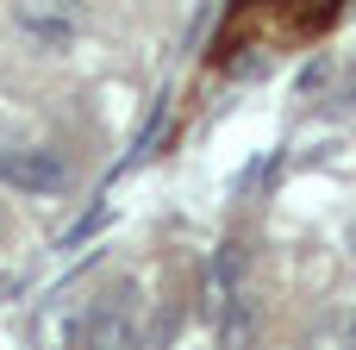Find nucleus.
<instances>
[{
    "label": "nucleus",
    "mask_w": 356,
    "mask_h": 350,
    "mask_svg": "<svg viewBox=\"0 0 356 350\" xmlns=\"http://www.w3.org/2000/svg\"><path fill=\"white\" fill-rule=\"evenodd\" d=\"M81 350H150V326H144V301H138V288H113V294L94 301Z\"/></svg>",
    "instance_id": "f257e3e1"
},
{
    "label": "nucleus",
    "mask_w": 356,
    "mask_h": 350,
    "mask_svg": "<svg viewBox=\"0 0 356 350\" xmlns=\"http://www.w3.org/2000/svg\"><path fill=\"white\" fill-rule=\"evenodd\" d=\"M6 19H13V31H19L25 44H38V50H63V44L81 31V6H75V0H13Z\"/></svg>",
    "instance_id": "f03ea898"
},
{
    "label": "nucleus",
    "mask_w": 356,
    "mask_h": 350,
    "mask_svg": "<svg viewBox=\"0 0 356 350\" xmlns=\"http://www.w3.org/2000/svg\"><path fill=\"white\" fill-rule=\"evenodd\" d=\"M88 313H94V301L56 294V301H44V307L31 313L25 338H31V350H81V338H88Z\"/></svg>",
    "instance_id": "7ed1b4c3"
},
{
    "label": "nucleus",
    "mask_w": 356,
    "mask_h": 350,
    "mask_svg": "<svg viewBox=\"0 0 356 350\" xmlns=\"http://www.w3.org/2000/svg\"><path fill=\"white\" fill-rule=\"evenodd\" d=\"M0 182L19 188V194H63L69 188V163L50 144H19V150L0 157Z\"/></svg>",
    "instance_id": "20e7f679"
},
{
    "label": "nucleus",
    "mask_w": 356,
    "mask_h": 350,
    "mask_svg": "<svg viewBox=\"0 0 356 350\" xmlns=\"http://www.w3.org/2000/svg\"><path fill=\"white\" fill-rule=\"evenodd\" d=\"M257 344H263V301L238 288L219 313V350H257Z\"/></svg>",
    "instance_id": "39448f33"
},
{
    "label": "nucleus",
    "mask_w": 356,
    "mask_h": 350,
    "mask_svg": "<svg viewBox=\"0 0 356 350\" xmlns=\"http://www.w3.org/2000/svg\"><path fill=\"white\" fill-rule=\"evenodd\" d=\"M307 350H356V313H325L307 332Z\"/></svg>",
    "instance_id": "423d86ee"
},
{
    "label": "nucleus",
    "mask_w": 356,
    "mask_h": 350,
    "mask_svg": "<svg viewBox=\"0 0 356 350\" xmlns=\"http://www.w3.org/2000/svg\"><path fill=\"white\" fill-rule=\"evenodd\" d=\"M19 144H25V125H19V119L0 106V157H6V150H19Z\"/></svg>",
    "instance_id": "0eeeda50"
}]
</instances>
